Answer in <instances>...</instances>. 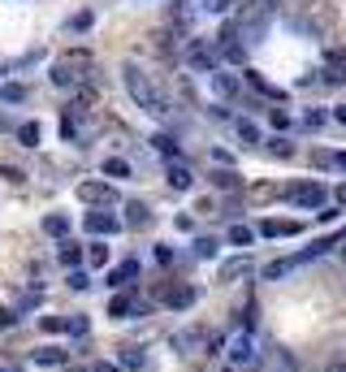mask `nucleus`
<instances>
[{
    "label": "nucleus",
    "instance_id": "1",
    "mask_svg": "<svg viewBox=\"0 0 346 372\" xmlns=\"http://www.w3.org/2000/svg\"><path fill=\"white\" fill-rule=\"evenodd\" d=\"M122 83H126V91H130V100H135L143 112H152V117H160V112H169V104H164V95L156 91V83L147 78L135 61H126L122 66Z\"/></svg>",
    "mask_w": 346,
    "mask_h": 372
},
{
    "label": "nucleus",
    "instance_id": "2",
    "mask_svg": "<svg viewBox=\"0 0 346 372\" xmlns=\"http://www.w3.org/2000/svg\"><path fill=\"white\" fill-rule=\"evenodd\" d=\"M82 70H91V52L87 48H70L57 66H52V87H61V91H70V87H78V78H82Z\"/></svg>",
    "mask_w": 346,
    "mask_h": 372
},
{
    "label": "nucleus",
    "instance_id": "3",
    "mask_svg": "<svg viewBox=\"0 0 346 372\" xmlns=\"http://www.w3.org/2000/svg\"><path fill=\"white\" fill-rule=\"evenodd\" d=\"M286 195H290L294 208H325L329 204V190L320 182H299V186H290Z\"/></svg>",
    "mask_w": 346,
    "mask_h": 372
},
{
    "label": "nucleus",
    "instance_id": "4",
    "mask_svg": "<svg viewBox=\"0 0 346 372\" xmlns=\"http://www.w3.org/2000/svg\"><path fill=\"white\" fill-rule=\"evenodd\" d=\"M225 355H229V364H251L256 360V329H238L225 342Z\"/></svg>",
    "mask_w": 346,
    "mask_h": 372
},
{
    "label": "nucleus",
    "instance_id": "5",
    "mask_svg": "<svg viewBox=\"0 0 346 372\" xmlns=\"http://www.w3.org/2000/svg\"><path fill=\"white\" fill-rule=\"evenodd\" d=\"M160 303L173 307V312H186V307H195V286L191 282H177L169 290H160Z\"/></svg>",
    "mask_w": 346,
    "mask_h": 372
},
{
    "label": "nucleus",
    "instance_id": "6",
    "mask_svg": "<svg viewBox=\"0 0 346 372\" xmlns=\"http://www.w3.org/2000/svg\"><path fill=\"white\" fill-rule=\"evenodd\" d=\"M122 225H126V221H122L117 213H104V208L87 213V234H100V238H108V234H117Z\"/></svg>",
    "mask_w": 346,
    "mask_h": 372
},
{
    "label": "nucleus",
    "instance_id": "7",
    "mask_svg": "<svg viewBox=\"0 0 346 372\" xmlns=\"http://www.w3.org/2000/svg\"><path fill=\"white\" fill-rule=\"evenodd\" d=\"M78 199L104 208V204H117V190H113L108 182H82V186H78Z\"/></svg>",
    "mask_w": 346,
    "mask_h": 372
},
{
    "label": "nucleus",
    "instance_id": "8",
    "mask_svg": "<svg viewBox=\"0 0 346 372\" xmlns=\"http://www.w3.org/2000/svg\"><path fill=\"white\" fill-rule=\"evenodd\" d=\"M299 230H303V225L299 221H286V217H273V221L260 225V234H265V238H294Z\"/></svg>",
    "mask_w": 346,
    "mask_h": 372
},
{
    "label": "nucleus",
    "instance_id": "9",
    "mask_svg": "<svg viewBox=\"0 0 346 372\" xmlns=\"http://www.w3.org/2000/svg\"><path fill=\"white\" fill-rule=\"evenodd\" d=\"M65 355L61 346H39V351H30V364H39V368H65Z\"/></svg>",
    "mask_w": 346,
    "mask_h": 372
},
{
    "label": "nucleus",
    "instance_id": "10",
    "mask_svg": "<svg viewBox=\"0 0 346 372\" xmlns=\"http://www.w3.org/2000/svg\"><path fill=\"white\" fill-rule=\"evenodd\" d=\"M256 264H251V255H234V260H225L221 264V282H238V277H247Z\"/></svg>",
    "mask_w": 346,
    "mask_h": 372
},
{
    "label": "nucleus",
    "instance_id": "11",
    "mask_svg": "<svg viewBox=\"0 0 346 372\" xmlns=\"http://www.w3.org/2000/svg\"><path fill=\"white\" fill-rule=\"evenodd\" d=\"M164 173H169V186L173 190H191V182H195V173L182 165V160H169V169H164Z\"/></svg>",
    "mask_w": 346,
    "mask_h": 372
},
{
    "label": "nucleus",
    "instance_id": "12",
    "mask_svg": "<svg viewBox=\"0 0 346 372\" xmlns=\"http://www.w3.org/2000/svg\"><path fill=\"white\" fill-rule=\"evenodd\" d=\"M294 268H299V255H282V260L265 264V282H282L286 273H294Z\"/></svg>",
    "mask_w": 346,
    "mask_h": 372
},
{
    "label": "nucleus",
    "instance_id": "13",
    "mask_svg": "<svg viewBox=\"0 0 346 372\" xmlns=\"http://www.w3.org/2000/svg\"><path fill=\"white\" fill-rule=\"evenodd\" d=\"M135 277H139V260H126V264H117V268L108 273V286H117V290H122V286H130Z\"/></svg>",
    "mask_w": 346,
    "mask_h": 372
},
{
    "label": "nucleus",
    "instance_id": "14",
    "mask_svg": "<svg viewBox=\"0 0 346 372\" xmlns=\"http://www.w3.org/2000/svg\"><path fill=\"white\" fill-rule=\"evenodd\" d=\"M57 255H61V264H65V268H78L82 260H87V251H82L78 242H61V251H57Z\"/></svg>",
    "mask_w": 346,
    "mask_h": 372
},
{
    "label": "nucleus",
    "instance_id": "15",
    "mask_svg": "<svg viewBox=\"0 0 346 372\" xmlns=\"http://www.w3.org/2000/svg\"><path fill=\"white\" fill-rule=\"evenodd\" d=\"M325 66H329V83H342V78H346V52H329L325 57Z\"/></svg>",
    "mask_w": 346,
    "mask_h": 372
},
{
    "label": "nucleus",
    "instance_id": "16",
    "mask_svg": "<svg viewBox=\"0 0 346 372\" xmlns=\"http://www.w3.org/2000/svg\"><path fill=\"white\" fill-rule=\"evenodd\" d=\"M242 182V177H238V169L234 165H229V169H217V173H212V186H217V190H234Z\"/></svg>",
    "mask_w": 346,
    "mask_h": 372
},
{
    "label": "nucleus",
    "instance_id": "17",
    "mask_svg": "<svg viewBox=\"0 0 346 372\" xmlns=\"http://www.w3.org/2000/svg\"><path fill=\"white\" fill-rule=\"evenodd\" d=\"M130 307H135V299H130V295H113V299H108V316H113V320H126Z\"/></svg>",
    "mask_w": 346,
    "mask_h": 372
},
{
    "label": "nucleus",
    "instance_id": "18",
    "mask_svg": "<svg viewBox=\"0 0 346 372\" xmlns=\"http://www.w3.org/2000/svg\"><path fill=\"white\" fill-rule=\"evenodd\" d=\"M18 143L22 148H39V121H22L18 126Z\"/></svg>",
    "mask_w": 346,
    "mask_h": 372
},
{
    "label": "nucleus",
    "instance_id": "19",
    "mask_svg": "<svg viewBox=\"0 0 346 372\" xmlns=\"http://www.w3.org/2000/svg\"><path fill=\"white\" fill-rule=\"evenodd\" d=\"M44 234H52V238H65V234H70V221H65L61 213H52V217H44Z\"/></svg>",
    "mask_w": 346,
    "mask_h": 372
},
{
    "label": "nucleus",
    "instance_id": "20",
    "mask_svg": "<svg viewBox=\"0 0 346 372\" xmlns=\"http://www.w3.org/2000/svg\"><path fill=\"white\" fill-rule=\"evenodd\" d=\"M152 148H156L164 160H182V156H177V139H169V135H156V139H152Z\"/></svg>",
    "mask_w": 346,
    "mask_h": 372
},
{
    "label": "nucleus",
    "instance_id": "21",
    "mask_svg": "<svg viewBox=\"0 0 346 372\" xmlns=\"http://www.w3.org/2000/svg\"><path fill=\"white\" fill-rule=\"evenodd\" d=\"M186 57H191V66H200V70H212V52H208L204 43H191V48H186Z\"/></svg>",
    "mask_w": 346,
    "mask_h": 372
},
{
    "label": "nucleus",
    "instance_id": "22",
    "mask_svg": "<svg viewBox=\"0 0 346 372\" xmlns=\"http://www.w3.org/2000/svg\"><path fill=\"white\" fill-rule=\"evenodd\" d=\"M126 221H130V225H139V230H143V225L152 221V217H147V204H139V199H135V204H126Z\"/></svg>",
    "mask_w": 346,
    "mask_h": 372
},
{
    "label": "nucleus",
    "instance_id": "23",
    "mask_svg": "<svg viewBox=\"0 0 346 372\" xmlns=\"http://www.w3.org/2000/svg\"><path fill=\"white\" fill-rule=\"evenodd\" d=\"M122 372H135V368H143V351H135V346H122V364H117Z\"/></svg>",
    "mask_w": 346,
    "mask_h": 372
},
{
    "label": "nucleus",
    "instance_id": "24",
    "mask_svg": "<svg viewBox=\"0 0 346 372\" xmlns=\"http://www.w3.org/2000/svg\"><path fill=\"white\" fill-rule=\"evenodd\" d=\"M247 83H251L256 91H265V95H273V100H282V91H277L273 83H265V74H256V70H247Z\"/></svg>",
    "mask_w": 346,
    "mask_h": 372
},
{
    "label": "nucleus",
    "instance_id": "25",
    "mask_svg": "<svg viewBox=\"0 0 346 372\" xmlns=\"http://www.w3.org/2000/svg\"><path fill=\"white\" fill-rule=\"evenodd\" d=\"M87 264L91 268H104L108 264V247H104V242H91V247H87Z\"/></svg>",
    "mask_w": 346,
    "mask_h": 372
},
{
    "label": "nucleus",
    "instance_id": "26",
    "mask_svg": "<svg viewBox=\"0 0 346 372\" xmlns=\"http://www.w3.org/2000/svg\"><path fill=\"white\" fill-rule=\"evenodd\" d=\"M104 173H108V177H130V160L108 156V160H104Z\"/></svg>",
    "mask_w": 346,
    "mask_h": 372
},
{
    "label": "nucleus",
    "instance_id": "27",
    "mask_svg": "<svg viewBox=\"0 0 346 372\" xmlns=\"http://www.w3.org/2000/svg\"><path fill=\"white\" fill-rule=\"evenodd\" d=\"M0 100H5V104H18V100H26V87H22V83L0 87Z\"/></svg>",
    "mask_w": 346,
    "mask_h": 372
},
{
    "label": "nucleus",
    "instance_id": "28",
    "mask_svg": "<svg viewBox=\"0 0 346 372\" xmlns=\"http://www.w3.org/2000/svg\"><path fill=\"white\" fill-rule=\"evenodd\" d=\"M87 329H91V320H87V316H65V333H74V337H82Z\"/></svg>",
    "mask_w": 346,
    "mask_h": 372
},
{
    "label": "nucleus",
    "instance_id": "29",
    "mask_svg": "<svg viewBox=\"0 0 346 372\" xmlns=\"http://www.w3.org/2000/svg\"><path fill=\"white\" fill-rule=\"evenodd\" d=\"M229 242H234V247H247V242H251V230H247V225H229Z\"/></svg>",
    "mask_w": 346,
    "mask_h": 372
},
{
    "label": "nucleus",
    "instance_id": "30",
    "mask_svg": "<svg viewBox=\"0 0 346 372\" xmlns=\"http://www.w3.org/2000/svg\"><path fill=\"white\" fill-rule=\"evenodd\" d=\"M217 91H221V95H234V91H238V78H234V74H217Z\"/></svg>",
    "mask_w": 346,
    "mask_h": 372
},
{
    "label": "nucleus",
    "instance_id": "31",
    "mask_svg": "<svg viewBox=\"0 0 346 372\" xmlns=\"http://www.w3.org/2000/svg\"><path fill=\"white\" fill-rule=\"evenodd\" d=\"M238 139L242 143H260V130H256L251 121H238Z\"/></svg>",
    "mask_w": 346,
    "mask_h": 372
},
{
    "label": "nucleus",
    "instance_id": "32",
    "mask_svg": "<svg viewBox=\"0 0 346 372\" xmlns=\"http://www.w3.org/2000/svg\"><path fill=\"white\" fill-rule=\"evenodd\" d=\"M39 325H44L48 333H65V316H44Z\"/></svg>",
    "mask_w": 346,
    "mask_h": 372
},
{
    "label": "nucleus",
    "instance_id": "33",
    "mask_svg": "<svg viewBox=\"0 0 346 372\" xmlns=\"http://www.w3.org/2000/svg\"><path fill=\"white\" fill-rule=\"evenodd\" d=\"M195 251H200L204 260H212V255H217V242H212V238H200V242H195Z\"/></svg>",
    "mask_w": 346,
    "mask_h": 372
},
{
    "label": "nucleus",
    "instance_id": "34",
    "mask_svg": "<svg viewBox=\"0 0 346 372\" xmlns=\"http://www.w3.org/2000/svg\"><path fill=\"white\" fill-rule=\"evenodd\" d=\"M70 286H74V290H87V286H91V277H87L82 268H74V273H70Z\"/></svg>",
    "mask_w": 346,
    "mask_h": 372
},
{
    "label": "nucleus",
    "instance_id": "35",
    "mask_svg": "<svg viewBox=\"0 0 346 372\" xmlns=\"http://www.w3.org/2000/svg\"><path fill=\"white\" fill-rule=\"evenodd\" d=\"M269 152H273V156H290L294 148H290V143H286V139H273V143H269Z\"/></svg>",
    "mask_w": 346,
    "mask_h": 372
},
{
    "label": "nucleus",
    "instance_id": "36",
    "mask_svg": "<svg viewBox=\"0 0 346 372\" xmlns=\"http://www.w3.org/2000/svg\"><path fill=\"white\" fill-rule=\"evenodd\" d=\"M325 117H329V112H325V108H311V112H307V117H303V121H307V126H325Z\"/></svg>",
    "mask_w": 346,
    "mask_h": 372
},
{
    "label": "nucleus",
    "instance_id": "37",
    "mask_svg": "<svg viewBox=\"0 0 346 372\" xmlns=\"http://www.w3.org/2000/svg\"><path fill=\"white\" fill-rule=\"evenodd\" d=\"M91 26V13H78V18H70V30H87Z\"/></svg>",
    "mask_w": 346,
    "mask_h": 372
},
{
    "label": "nucleus",
    "instance_id": "38",
    "mask_svg": "<svg viewBox=\"0 0 346 372\" xmlns=\"http://www.w3.org/2000/svg\"><path fill=\"white\" fill-rule=\"evenodd\" d=\"M229 5H234V0H204V9H212V13H225Z\"/></svg>",
    "mask_w": 346,
    "mask_h": 372
},
{
    "label": "nucleus",
    "instance_id": "39",
    "mask_svg": "<svg viewBox=\"0 0 346 372\" xmlns=\"http://www.w3.org/2000/svg\"><path fill=\"white\" fill-rule=\"evenodd\" d=\"M87 368H91V372H122L117 364H108V360H95V364H87Z\"/></svg>",
    "mask_w": 346,
    "mask_h": 372
},
{
    "label": "nucleus",
    "instance_id": "40",
    "mask_svg": "<svg viewBox=\"0 0 346 372\" xmlns=\"http://www.w3.org/2000/svg\"><path fill=\"white\" fill-rule=\"evenodd\" d=\"M269 117H273V126H282V130H286V126H290V112H282V108H273V112H269Z\"/></svg>",
    "mask_w": 346,
    "mask_h": 372
},
{
    "label": "nucleus",
    "instance_id": "41",
    "mask_svg": "<svg viewBox=\"0 0 346 372\" xmlns=\"http://www.w3.org/2000/svg\"><path fill=\"white\" fill-rule=\"evenodd\" d=\"M334 199H338V204H342V208H346V182H342V186H338V190H334Z\"/></svg>",
    "mask_w": 346,
    "mask_h": 372
},
{
    "label": "nucleus",
    "instance_id": "42",
    "mask_svg": "<svg viewBox=\"0 0 346 372\" xmlns=\"http://www.w3.org/2000/svg\"><path fill=\"white\" fill-rule=\"evenodd\" d=\"M334 165H338V169H346V152H334Z\"/></svg>",
    "mask_w": 346,
    "mask_h": 372
},
{
    "label": "nucleus",
    "instance_id": "43",
    "mask_svg": "<svg viewBox=\"0 0 346 372\" xmlns=\"http://www.w3.org/2000/svg\"><path fill=\"white\" fill-rule=\"evenodd\" d=\"M334 117H338V121H342V126H346V108H334Z\"/></svg>",
    "mask_w": 346,
    "mask_h": 372
},
{
    "label": "nucleus",
    "instance_id": "44",
    "mask_svg": "<svg viewBox=\"0 0 346 372\" xmlns=\"http://www.w3.org/2000/svg\"><path fill=\"white\" fill-rule=\"evenodd\" d=\"M325 372H346V364H329V368H325Z\"/></svg>",
    "mask_w": 346,
    "mask_h": 372
},
{
    "label": "nucleus",
    "instance_id": "45",
    "mask_svg": "<svg viewBox=\"0 0 346 372\" xmlns=\"http://www.w3.org/2000/svg\"><path fill=\"white\" fill-rule=\"evenodd\" d=\"M0 372H22V368H18V364H5V368H0Z\"/></svg>",
    "mask_w": 346,
    "mask_h": 372
},
{
    "label": "nucleus",
    "instance_id": "46",
    "mask_svg": "<svg viewBox=\"0 0 346 372\" xmlns=\"http://www.w3.org/2000/svg\"><path fill=\"white\" fill-rule=\"evenodd\" d=\"M65 372H91V368H65Z\"/></svg>",
    "mask_w": 346,
    "mask_h": 372
},
{
    "label": "nucleus",
    "instance_id": "47",
    "mask_svg": "<svg viewBox=\"0 0 346 372\" xmlns=\"http://www.w3.org/2000/svg\"><path fill=\"white\" fill-rule=\"evenodd\" d=\"M342 264H346V238H342Z\"/></svg>",
    "mask_w": 346,
    "mask_h": 372
},
{
    "label": "nucleus",
    "instance_id": "48",
    "mask_svg": "<svg viewBox=\"0 0 346 372\" xmlns=\"http://www.w3.org/2000/svg\"><path fill=\"white\" fill-rule=\"evenodd\" d=\"M225 372H229V368H225Z\"/></svg>",
    "mask_w": 346,
    "mask_h": 372
}]
</instances>
